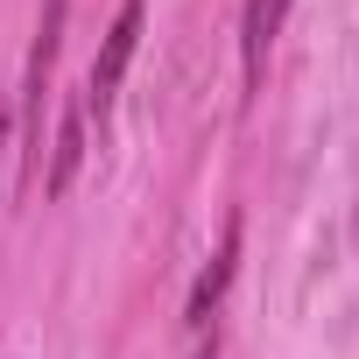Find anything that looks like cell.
<instances>
[{
    "instance_id": "cell-1",
    "label": "cell",
    "mask_w": 359,
    "mask_h": 359,
    "mask_svg": "<svg viewBox=\"0 0 359 359\" xmlns=\"http://www.w3.org/2000/svg\"><path fill=\"white\" fill-rule=\"evenodd\" d=\"M64 0H43V22H36V50H29V78H22V176L29 191L43 184V106H50V71H57V50H64Z\"/></svg>"
},
{
    "instance_id": "cell-2",
    "label": "cell",
    "mask_w": 359,
    "mask_h": 359,
    "mask_svg": "<svg viewBox=\"0 0 359 359\" xmlns=\"http://www.w3.org/2000/svg\"><path fill=\"white\" fill-rule=\"evenodd\" d=\"M141 22H148V0H120V15H113V29L99 43V64L85 78V120H99V127H106V113L120 99V78H127V64L141 50Z\"/></svg>"
},
{
    "instance_id": "cell-3",
    "label": "cell",
    "mask_w": 359,
    "mask_h": 359,
    "mask_svg": "<svg viewBox=\"0 0 359 359\" xmlns=\"http://www.w3.org/2000/svg\"><path fill=\"white\" fill-rule=\"evenodd\" d=\"M233 268H240V219H226V240H219V254H212V261H205V275L191 282V303H184V324H191V331H205V324L219 317Z\"/></svg>"
},
{
    "instance_id": "cell-4",
    "label": "cell",
    "mask_w": 359,
    "mask_h": 359,
    "mask_svg": "<svg viewBox=\"0 0 359 359\" xmlns=\"http://www.w3.org/2000/svg\"><path fill=\"white\" fill-rule=\"evenodd\" d=\"M289 8H296V0H247V8H240V64H247V92L261 85L268 50H275V36H282Z\"/></svg>"
},
{
    "instance_id": "cell-5",
    "label": "cell",
    "mask_w": 359,
    "mask_h": 359,
    "mask_svg": "<svg viewBox=\"0 0 359 359\" xmlns=\"http://www.w3.org/2000/svg\"><path fill=\"white\" fill-rule=\"evenodd\" d=\"M78 162H85V99L78 106H64V120H57V141H50V162H43V198H64L71 191V176H78Z\"/></svg>"
},
{
    "instance_id": "cell-6",
    "label": "cell",
    "mask_w": 359,
    "mask_h": 359,
    "mask_svg": "<svg viewBox=\"0 0 359 359\" xmlns=\"http://www.w3.org/2000/svg\"><path fill=\"white\" fill-rule=\"evenodd\" d=\"M191 359H219V331H212V338H198V352H191Z\"/></svg>"
},
{
    "instance_id": "cell-7",
    "label": "cell",
    "mask_w": 359,
    "mask_h": 359,
    "mask_svg": "<svg viewBox=\"0 0 359 359\" xmlns=\"http://www.w3.org/2000/svg\"><path fill=\"white\" fill-rule=\"evenodd\" d=\"M8 127H15V120H8V113H0V141H8Z\"/></svg>"
}]
</instances>
